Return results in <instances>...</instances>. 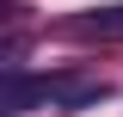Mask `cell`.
Wrapping results in <instances>:
<instances>
[{
  "mask_svg": "<svg viewBox=\"0 0 123 117\" xmlns=\"http://www.w3.org/2000/svg\"><path fill=\"white\" fill-rule=\"evenodd\" d=\"M55 31L74 37V43H123V6H86V13H74Z\"/></svg>",
  "mask_w": 123,
  "mask_h": 117,
  "instance_id": "1",
  "label": "cell"
},
{
  "mask_svg": "<svg viewBox=\"0 0 123 117\" xmlns=\"http://www.w3.org/2000/svg\"><path fill=\"white\" fill-rule=\"evenodd\" d=\"M105 99H111V80H98V74H55V86H49L55 111H92Z\"/></svg>",
  "mask_w": 123,
  "mask_h": 117,
  "instance_id": "2",
  "label": "cell"
}]
</instances>
